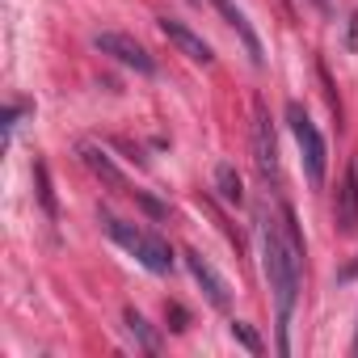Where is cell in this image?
Masks as SVG:
<instances>
[{
	"mask_svg": "<svg viewBox=\"0 0 358 358\" xmlns=\"http://www.w3.org/2000/svg\"><path fill=\"white\" fill-rule=\"evenodd\" d=\"M354 354H358V333H354Z\"/></svg>",
	"mask_w": 358,
	"mask_h": 358,
	"instance_id": "obj_19",
	"label": "cell"
},
{
	"mask_svg": "<svg viewBox=\"0 0 358 358\" xmlns=\"http://www.w3.org/2000/svg\"><path fill=\"white\" fill-rule=\"evenodd\" d=\"M122 320H127L131 337H135V341H139V345H143L148 354H156V350H160V337H156V333L148 329V320H143V316H139L135 308H127V312H122Z\"/></svg>",
	"mask_w": 358,
	"mask_h": 358,
	"instance_id": "obj_12",
	"label": "cell"
},
{
	"mask_svg": "<svg viewBox=\"0 0 358 358\" xmlns=\"http://www.w3.org/2000/svg\"><path fill=\"white\" fill-rule=\"evenodd\" d=\"M215 190H220V199H224V203H232V207H241V203H245L241 173H236L232 164H215Z\"/></svg>",
	"mask_w": 358,
	"mask_h": 358,
	"instance_id": "obj_11",
	"label": "cell"
},
{
	"mask_svg": "<svg viewBox=\"0 0 358 358\" xmlns=\"http://www.w3.org/2000/svg\"><path fill=\"white\" fill-rule=\"evenodd\" d=\"M164 320H173V324H169L173 333H186V329H190V316H186L182 303H164Z\"/></svg>",
	"mask_w": 358,
	"mask_h": 358,
	"instance_id": "obj_15",
	"label": "cell"
},
{
	"mask_svg": "<svg viewBox=\"0 0 358 358\" xmlns=\"http://www.w3.org/2000/svg\"><path fill=\"white\" fill-rule=\"evenodd\" d=\"M333 224H337L341 236L358 232V164H350L341 173V190H337V203H333Z\"/></svg>",
	"mask_w": 358,
	"mask_h": 358,
	"instance_id": "obj_9",
	"label": "cell"
},
{
	"mask_svg": "<svg viewBox=\"0 0 358 358\" xmlns=\"http://www.w3.org/2000/svg\"><path fill=\"white\" fill-rule=\"evenodd\" d=\"M257 241H262V270L278 308V354H291V312L299 303V274H303V257L287 245L282 236V220L274 215H257Z\"/></svg>",
	"mask_w": 358,
	"mask_h": 358,
	"instance_id": "obj_1",
	"label": "cell"
},
{
	"mask_svg": "<svg viewBox=\"0 0 358 358\" xmlns=\"http://www.w3.org/2000/svg\"><path fill=\"white\" fill-rule=\"evenodd\" d=\"M135 203H139L148 215H156V220H164V215H169V207H164V203H156V199H152V194H143V190H135Z\"/></svg>",
	"mask_w": 358,
	"mask_h": 358,
	"instance_id": "obj_16",
	"label": "cell"
},
{
	"mask_svg": "<svg viewBox=\"0 0 358 358\" xmlns=\"http://www.w3.org/2000/svg\"><path fill=\"white\" fill-rule=\"evenodd\" d=\"M211 9L236 30V38L245 43V51H249V59H253V68H266V47H262V38H257V30L249 26V17H245V9L236 5V0H211Z\"/></svg>",
	"mask_w": 358,
	"mask_h": 358,
	"instance_id": "obj_8",
	"label": "cell"
},
{
	"mask_svg": "<svg viewBox=\"0 0 358 358\" xmlns=\"http://www.w3.org/2000/svg\"><path fill=\"white\" fill-rule=\"evenodd\" d=\"M253 164H257V177L266 186H278V139H274V127H270V114H266V101L257 97L253 101Z\"/></svg>",
	"mask_w": 358,
	"mask_h": 358,
	"instance_id": "obj_4",
	"label": "cell"
},
{
	"mask_svg": "<svg viewBox=\"0 0 358 358\" xmlns=\"http://www.w3.org/2000/svg\"><path fill=\"white\" fill-rule=\"evenodd\" d=\"M312 5H316V9H320V13H324V17H329V13H333V5H329V0H312Z\"/></svg>",
	"mask_w": 358,
	"mask_h": 358,
	"instance_id": "obj_18",
	"label": "cell"
},
{
	"mask_svg": "<svg viewBox=\"0 0 358 358\" xmlns=\"http://www.w3.org/2000/svg\"><path fill=\"white\" fill-rule=\"evenodd\" d=\"M93 47L101 51V55H110V59H118V64H127V68H135L139 76H156V59L131 38V34H118V30H97L93 34Z\"/></svg>",
	"mask_w": 358,
	"mask_h": 358,
	"instance_id": "obj_5",
	"label": "cell"
},
{
	"mask_svg": "<svg viewBox=\"0 0 358 358\" xmlns=\"http://www.w3.org/2000/svg\"><path fill=\"white\" fill-rule=\"evenodd\" d=\"M76 152H80V160L89 164V173L97 177V182H106L110 190H122V194H135V190H131V182H127V177H122V173H118V164H114V160L106 156V148H97V143H89V139H85V143H80Z\"/></svg>",
	"mask_w": 358,
	"mask_h": 358,
	"instance_id": "obj_10",
	"label": "cell"
},
{
	"mask_svg": "<svg viewBox=\"0 0 358 358\" xmlns=\"http://www.w3.org/2000/svg\"><path fill=\"white\" fill-rule=\"evenodd\" d=\"M34 182H38V203H43L47 220L55 224V220H59V207H55V190H51V173H47V164H43V160H34Z\"/></svg>",
	"mask_w": 358,
	"mask_h": 358,
	"instance_id": "obj_13",
	"label": "cell"
},
{
	"mask_svg": "<svg viewBox=\"0 0 358 358\" xmlns=\"http://www.w3.org/2000/svg\"><path fill=\"white\" fill-rule=\"evenodd\" d=\"M232 337H236V341H241L249 354H262V337H257V333H253L245 320H232Z\"/></svg>",
	"mask_w": 358,
	"mask_h": 358,
	"instance_id": "obj_14",
	"label": "cell"
},
{
	"mask_svg": "<svg viewBox=\"0 0 358 358\" xmlns=\"http://www.w3.org/2000/svg\"><path fill=\"white\" fill-rule=\"evenodd\" d=\"M22 114H26V106H9V110H5V139H13V127H17Z\"/></svg>",
	"mask_w": 358,
	"mask_h": 358,
	"instance_id": "obj_17",
	"label": "cell"
},
{
	"mask_svg": "<svg viewBox=\"0 0 358 358\" xmlns=\"http://www.w3.org/2000/svg\"><path fill=\"white\" fill-rule=\"evenodd\" d=\"M156 26H160V34H164V38H169L177 51H182L190 64H199V68H211V64H215V51H211V43H207L203 34H194L186 22H177V17H160Z\"/></svg>",
	"mask_w": 358,
	"mask_h": 358,
	"instance_id": "obj_6",
	"label": "cell"
},
{
	"mask_svg": "<svg viewBox=\"0 0 358 358\" xmlns=\"http://www.w3.org/2000/svg\"><path fill=\"white\" fill-rule=\"evenodd\" d=\"M287 122H291V135L303 152V173L312 186H324V169H329V148H324V135L316 131V122L308 118V110L299 101L287 106Z\"/></svg>",
	"mask_w": 358,
	"mask_h": 358,
	"instance_id": "obj_3",
	"label": "cell"
},
{
	"mask_svg": "<svg viewBox=\"0 0 358 358\" xmlns=\"http://www.w3.org/2000/svg\"><path fill=\"white\" fill-rule=\"evenodd\" d=\"M101 224H106V232H110L114 245H122L131 257H139L143 270H152V274H169V270H173V249H169L164 236L143 232V228H135V224L110 215V211H101Z\"/></svg>",
	"mask_w": 358,
	"mask_h": 358,
	"instance_id": "obj_2",
	"label": "cell"
},
{
	"mask_svg": "<svg viewBox=\"0 0 358 358\" xmlns=\"http://www.w3.org/2000/svg\"><path fill=\"white\" fill-rule=\"evenodd\" d=\"M186 266H190V274H194V282L203 287V295L211 299V308H220V312H228L232 308V291H228V282L220 278V270L199 253V249H186Z\"/></svg>",
	"mask_w": 358,
	"mask_h": 358,
	"instance_id": "obj_7",
	"label": "cell"
}]
</instances>
